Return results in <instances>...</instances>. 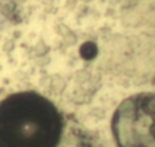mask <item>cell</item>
I'll use <instances>...</instances> for the list:
<instances>
[{"instance_id": "6da1fadb", "label": "cell", "mask_w": 155, "mask_h": 147, "mask_svg": "<svg viewBox=\"0 0 155 147\" xmlns=\"http://www.w3.org/2000/svg\"><path fill=\"white\" fill-rule=\"evenodd\" d=\"M63 119L56 106L35 92H19L0 102V147H56Z\"/></svg>"}, {"instance_id": "7a4b0ae2", "label": "cell", "mask_w": 155, "mask_h": 147, "mask_svg": "<svg viewBox=\"0 0 155 147\" xmlns=\"http://www.w3.org/2000/svg\"><path fill=\"white\" fill-rule=\"evenodd\" d=\"M111 130L119 147H155V93L125 99L114 112Z\"/></svg>"}]
</instances>
